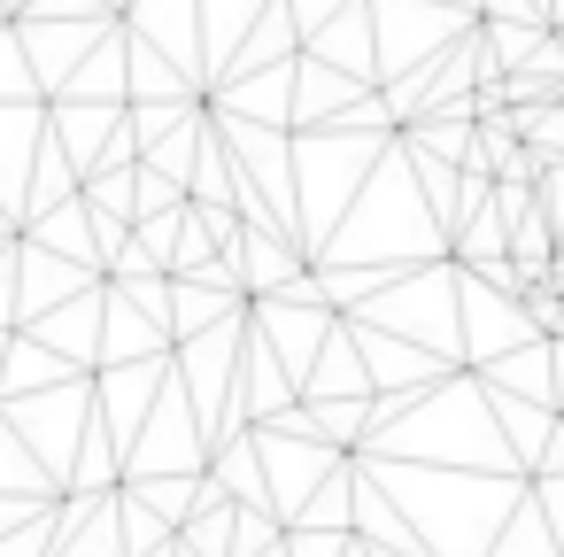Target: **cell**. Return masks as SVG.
Listing matches in <instances>:
<instances>
[{"label":"cell","mask_w":564,"mask_h":557,"mask_svg":"<svg viewBox=\"0 0 564 557\" xmlns=\"http://www.w3.org/2000/svg\"><path fill=\"white\" fill-rule=\"evenodd\" d=\"M533 318H541V325H556V333H564V302H556V294H533Z\"/></svg>","instance_id":"obj_1"}]
</instances>
